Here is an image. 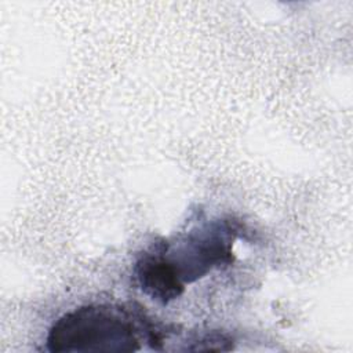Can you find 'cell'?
I'll list each match as a JSON object with an SVG mask.
<instances>
[{"mask_svg": "<svg viewBox=\"0 0 353 353\" xmlns=\"http://www.w3.org/2000/svg\"><path fill=\"white\" fill-rule=\"evenodd\" d=\"M237 232L234 223L219 219L192 229L175 243H156L135 262L134 280L145 295L167 305L183 294L186 284L233 262Z\"/></svg>", "mask_w": 353, "mask_h": 353, "instance_id": "6da1fadb", "label": "cell"}, {"mask_svg": "<svg viewBox=\"0 0 353 353\" xmlns=\"http://www.w3.org/2000/svg\"><path fill=\"white\" fill-rule=\"evenodd\" d=\"M167 327L135 303H91L62 314L50 328L47 349L59 352H137L141 342L160 350Z\"/></svg>", "mask_w": 353, "mask_h": 353, "instance_id": "7a4b0ae2", "label": "cell"}]
</instances>
